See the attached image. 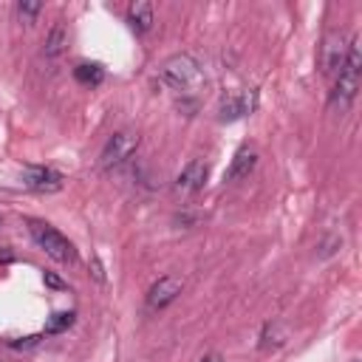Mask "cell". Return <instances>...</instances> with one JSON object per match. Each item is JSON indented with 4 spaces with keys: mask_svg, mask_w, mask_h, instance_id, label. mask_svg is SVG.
<instances>
[{
    "mask_svg": "<svg viewBox=\"0 0 362 362\" xmlns=\"http://www.w3.org/2000/svg\"><path fill=\"white\" fill-rule=\"evenodd\" d=\"M74 320H76L74 311H54L45 320V334H62V331H68L74 325Z\"/></svg>",
    "mask_w": 362,
    "mask_h": 362,
    "instance_id": "15",
    "label": "cell"
},
{
    "mask_svg": "<svg viewBox=\"0 0 362 362\" xmlns=\"http://www.w3.org/2000/svg\"><path fill=\"white\" fill-rule=\"evenodd\" d=\"M153 14H156V8H153V3H147V0H136V3L127 6V23H130L133 31H139V34H144V31L153 28Z\"/></svg>",
    "mask_w": 362,
    "mask_h": 362,
    "instance_id": "11",
    "label": "cell"
},
{
    "mask_svg": "<svg viewBox=\"0 0 362 362\" xmlns=\"http://www.w3.org/2000/svg\"><path fill=\"white\" fill-rule=\"evenodd\" d=\"M286 339H288V325L280 322V320L266 322L263 331H260V348H263V351H269V348H280Z\"/></svg>",
    "mask_w": 362,
    "mask_h": 362,
    "instance_id": "12",
    "label": "cell"
},
{
    "mask_svg": "<svg viewBox=\"0 0 362 362\" xmlns=\"http://www.w3.org/2000/svg\"><path fill=\"white\" fill-rule=\"evenodd\" d=\"M255 164H257V153H255L252 147H240V150L235 153L229 170L223 173V181H226V184H235V181L246 178V175L255 170Z\"/></svg>",
    "mask_w": 362,
    "mask_h": 362,
    "instance_id": "10",
    "label": "cell"
},
{
    "mask_svg": "<svg viewBox=\"0 0 362 362\" xmlns=\"http://www.w3.org/2000/svg\"><path fill=\"white\" fill-rule=\"evenodd\" d=\"M198 362H223V356H221V354H215V351H212V354H206V356H201V359H198Z\"/></svg>",
    "mask_w": 362,
    "mask_h": 362,
    "instance_id": "17",
    "label": "cell"
},
{
    "mask_svg": "<svg viewBox=\"0 0 362 362\" xmlns=\"http://www.w3.org/2000/svg\"><path fill=\"white\" fill-rule=\"evenodd\" d=\"M257 107V90H238L221 99L218 105V119L221 122H238L243 116H252Z\"/></svg>",
    "mask_w": 362,
    "mask_h": 362,
    "instance_id": "6",
    "label": "cell"
},
{
    "mask_svg": "<svg viewBox=\"0 0 362 362\" xmlns=\"http://www.w3.org/2000/svg\"><path fill=\"white\" fill-rule=\"evenodd\" d=\"M65 45H68V28H65L62 20H57V23L51 25L48 37H45L42 51H45V57H59V54L65 51Z\"/></svg>",
    "mask_w": 362,
    "mask_h": 362,
    "instance_id": "13",
    "label": "cell"
},
{
    "mask_svg": "<svg viewBox=\"0 0 362 362\" xmlns=\"http://www.w3.org/2000/svg\"><path fill=\"white\" fill-rule=\"evenodd\" d=\"M74 76H76V82L96 88V85H102V79H105V68H102L99 62H79V65L74 68Z\"/></svg>",
    "mask_w": 362,
    "mask_h": 362,
    "instance_id": "14",
    "label": "cell"
},
{
    "mask_svg": "<svg viewBox=\"0 0 362 362\" xmlns=\"http://www.w3.org/2000/svg\"><path fill=\"white\" fill-rule=\"evenodd\" d=\"M345 54H348V45H345V37L342 31H328L325 40H322V48H320V68L325 76H337L342 62H345Z\"/></svg>",
    "mask_w": 362,
    "mask_h": 362,
    "instance_id": "5",
    "label": "cell"
},
{
    "mask_svg": "<svg viewBox=\"0 0 362 362\" xmlns=\"http://www.w3.org/2000/svg\"><path fill=\"white\" fill-rule=\"evenodd\" d=\"M40 8H42L40 3H20V14H28V17H31V14H37Z\"/></svg>",
    "mask_w": 362,
    "mask_h": 362,
    "instance_id": "16",
    "label": "cell"
},
{
    "mask_svg": "<svg viewBox=\"0 0 362 362\" xmlns=\"http://www.w3.org/2000/svg\"><path fill=\"white\" fill-rule=\"evenodd\" d=\"M359 68H362V48H359V37H354L348 42V54H345V62L337 74V82H334V90H331V107L339 113H345L351 107V102L356 99V90H359Z\"/></svg>",
    "mask_w": 362,
    "mask_h": 362,
    "instance_id": "1",
    "label": "cell"
},
{
    "mask_svg": "<svg viewBox=\"0 0 362 362\" xmlns=\"http://www.w3.org/2000/svg\"><path fill=\"white\" fill-rule=\"evenodd\" d=\"M136 150H139V136L130 133V130H119V133H113V136L107 139V144L102 147L99 167H102V170L119 167V164H124Z\"/></svg>",
    "mask_w": 362,
    "mask_h": 362,
    "instance_id": "4",
    "label": "cell"
},
{
    "mask_svg": "<svg viewBox=\"0 0 362 362\" xmlns=\"http://www.w3.org/2000/svg\"><path fill=\"white\" fill-rule=\"evenodd\" d=\"M28 232H31V238L37 240V246H40L51 260H57V263H74V260H76L74 243H71L59 229H54L51 223L37 221V218H28Z\"/></svg>",
    "mask_w": 362,
    "mask_h": 362,
    "instance_id": "3",
    "label": "cell"
},
{
    "mask_svg": "<svg viewBox=\"0 0 362 362\" xmlns=\"http://www.w3.org/2000/svg\"><path fill=\"white\" fill-rule=\"evenodd\" d=\"M206 178H209V164L204 161V158H192L181 173H178V178H175V189L178 192H198V189H204V184H206Z\"/></svg>",
    "mask_w": 362,
    "mask_h": 362,
    "instance_id": "9",
    "label": "cell"
},
{
    "mask_svg": "<svg viewBox=\"0 0 362 362\" xmlns=\"http://www.w3.org/2000/svg\"><path fill=\"white\" fill-rule=\"evenodd\" d=\"M181 288H184V280H181L178 274H164V277H158V280L147 288V305H150L153 311L167 308V305L181 294Z\"/></svg>",
    "mask_w": 362,
    "mask_h": 362,
    "instance_id": "7",
    "label": "cell"
},
{
    "mask_svg": "<svg viewBox=\"0 0 362 362\" xmlns=\"http://www.w3.org/2000/svg\"><path fill=\"white\" fill-rule=\"evenodd\" d=\"M62 173L54 167H28L23 173V187L34 189V192H57L62 189Z\"/></svg>",
    "mask_w": 362,
    "mask_h": 362,
    "instance_id": "8",
    "label": "cell"
},
{
    "mask_svg": "<svg viewBox=\"0 0 362 362\" xmlns=\"http://www.w3.org/2000/svg\"><path fill=\"white\" fill-rule=\"evenodd\" d=\"M158 82L178 93H187L195 85H201V65L189 54H175L158 68Z\"/></svg>",
    "mask_w": 362,
    "mask_h": 362,
    "instance_id": "2",
    "label": "cell"
}]
</instances>
